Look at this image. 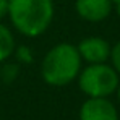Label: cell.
Wrapping results in <instances>:
<instances>
[{"label": "cell", "instance_id": "6da1fadb", "mask_svg": "<svg viewBox=\"0 0 120 120\" xmlns=\"http://www.w3.org/2000/svg\"><path fill=\"white\" fill-rule=\"evenodd\" d=\"M54 0H8V18L13 28L26 38H38L52 24Z\"/></svg>", "mask_w": 120, "mask_h": 120}, {"label": "cell", "instance_id": "7a4b0ae2", "mask_svg": "<svg viewBox=\"0 0 120 120\" xmlns=\"http://www.w3.org/2000/svg\"><path fill=\"white\" fill-rule=\"evenodd\" d=\"M83 60L76 45L60 42L47 50L41 65V76L50 86H67L78 78Z\"/></svg>", "mask_w": 120, "mask_h": 120}, {"label": "cell", "instance_id": "3957f363", "mask_svg": "<svg viewBox=\"0 0 120 120\" xmlns=\"http://www.w3.org/2000/svg\"><path fill=\"white\" fill-rule=\"evenodd\" d=\"M78 86L88 98H109L119 88V73L112 65L88 63L78 75Z\"/></svg>", "mask_w": 120, "mask_h": 120}, {"label": "cell", "instance_id": "277c9868", "mask_svg": "<svg viewBox=\"0 0 120 120\" xmlns=\"http://www.w3.org/2000/svg\"><path fill=\"white\" fill-rule=\"evenodd\" d=\"M80 120H119V112L107 98H88L80 109Z\"/></svg>", "mask_w": 120, "mask_h": 120}, {"label": "cell", "instance_id": "5b68a950", "mask_svg": "<svg viewBox=\"0 0 120 120\" xmlns=\"http://www.w3.org/2000/svg\"><path fill=\"white\" fill-rule=\"evenodd\" d=\"M81 60L88 63H104L110 57V44L99 36H89L76 45Z\"/></svg>", "mask_w": 120, "mask_h": 120}, {"label": "cell", "instance_id": "8992f818", "mask_svg": "<svg viewBox=\"0 0 120 120\" xmlns=\"http://www.w3.org/2000/svg\"><path fill=\"white\" fill-rule=\"evenodd\" d=\"M114 3L110 0H76L75 11L81 20L89 23L104 21L112 11Z\"/></svg>", "mask_w": 120, "mask_h": 120}, {"label": "cell", "instance_id": "52a82bcc", "mask_svg": "<svg viewBox=\"0 0 120 120\" xmlns=\"http://www.w3.org/2000/svg\"><path fill=\"white\" fill-rule=\"evenodd\" d=\"M15 47H16V44H15V36H13L11 29L0 21V63L13 55Z\"/></svg>", "mask_w": 120, "mask_h": 120}, {"label": "cell", "instance_id": "ba28073f", "mask_svg": "<svg viewBox=\"0 0 120 120\" xmlns=\"http://www.w3.org/2000/svg\"><path fill=\"white\" fill-rule=\"evenodd\" d=\"M21 71L20 63H11V62H2V67H0V80L3 81L5 84H11L18 80Z\"/></svg>", "mask_w": 120, "mask_h": 120}, {"label": "cell", "instance_id": "9c48e42d", "mask_svg": "<svg viewBox=\"0 0 120 120\" xmlns=\"http://www.w3.org/2000/svg\"><path fill=\"white\" fill-rule=\"evenodd\" d=\"M13 55L20 65H31L34 62V54L29 45H16Z\"/></svg>", "mask_w": 120, "mask_h": 120}, {"label": "cell", "instance_id": "30bf717a", "mask_svg": "<svg viewBox=\"0 0 120 120\" xmlns=\"http://www.w3.org/2000/svg\"><path fill=\"white\" fill-rule=\"evenodd\" d=\"M109 59L112 62V68L120 75V41L114 47H110V57Z\"/></svg>", "mask_w": 120, "mask_h": 120}, {"label": "cell", "instance_id": "8fae6325", "mask_svg": "<svg viewBox=\"0 0 120 120\" xmlns=\"http://www.w3.org/2000/svg\"><path fill=\"white\" fill-rule=\"evenodd\" d=\"M8 16V0H0V21Z\"/></svg>", "mask_w": 120, "mask_h": 120}, {"label": "cell", "instance_id": "7c38bea8", "mask_svg": "<svg viewBox=\"0 0 120 120\" xmlns=\"http://www.w3.org/2000/svg\"><path fill=\"white\" fill-rule=\"evenodd\" d=\"M114 5H115V8H117V11H119V15H120V0H110Z\"/></svg>", "mask_w": 120, "mask_h": 120}, {"label": "cell", "instance_id": "4fadbf2b", "mask_svg": "<svg viewBox=\"0 0 120 120\" xmlns=\"http://www.w3.org/2000/svg\"><path fill=\"white\" fill-rule=\"evenodd\" d=\"M115 93H117V98H119V102H120V83H119V88H117Z\"/></svg>", "mask_w": 120, "mask_h": 120}]
</instances>
